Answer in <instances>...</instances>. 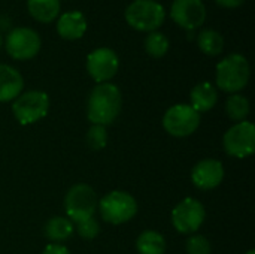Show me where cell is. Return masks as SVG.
Here are the masks:
<instances>
[{
  "label": "cell",
  "instance_id": "obj_1",
  "mask_svg": "<svg viewBox=\"0 0 255 254\" xmlns=\"http://www.w3.org/2000/svg\"><path fill=\"white\" fill-rule=\"evenodd\" d=\"M123 96L117 85L111 82L97 84L87 102V117L93 124H112L121 112Z\"/></svg>",
  "mask_w": 255,
  "mask_h": 254
},
{
  "label": "cell",
  "instance_id": "obj_2",
  "mask_svg": "<svg viewBox=\"0 0 255 254\" xmlns=\"http://www.w3.org/2000/svg\"><path fill=\"white\" fill-rule=\"evenodd\" d=\"M251 76V67L247 60L239 52H233L227 57H224L217 64V85L220 90L236 94L238 91L244 90L250 81Z\"/></svg>",
  "mask_w": 255,
  "mask_h": 254
},
{
  "label": "cell",
  "instance_id": "obj_3",
  "mask_svg": "<svg viewBox=\"0 0 255 254\" xmlns=\"http://www.w3.org/2000/svg\"><path fill=\"white\" fill-rule=\"evenodd\" d=\"M127 24L139 31H157L164 19L166 10L155 0H133L124 12Z\"/></svg>",
  "mask_w": 255,
  "mask_h": 254
},
{
  "label": "cell",
  "instance_id": "obj_4",
  "mask_svg": "<svg viewBox=\"0 0 255 254\" xmlns=\"http://www.w3.org/2000/svg\"><path fill=\"white\" fill-rule=\"evenodd\" d=\"M97 208L100 210V216L106 223L123 225L130 222L136 216L137 202L130 193L123 190H114L106 193L100 199Z\"/></svg>",
  "mask_w": 255,
  "mask_h": 254
},
{
  "label": "cell",
  "instance_id": "obj_5",
  "mask_svg": "<svg viewBox=\"0 0 255 254\" xmlns=\"http://www.w3.org/2000/svg\"><path fill=\"white\" fill-rule=\"evenodd\" d=\"M99 207V199L93 187L88 184H75L69 189L64 198L66 216L72 223H78L94 217Z\"/></svg>",
  "mask_w": 255,
  "mask_h": 254
},
{
  "label": "cell",
  "instance_id": "obj_6",
  "mask_svg": "<svg viewBox=\"0 0 255 254\" xmlns=\"http://www.w3.org/2000/svg\"><path fill=\"white\" fill-rule=\"evenodd\" d=\"M49 109V97L45 91L31 90L19 94L12 103V114L22 126L34 124L42 120Z\"/></svg>",
  "mask_w": 255,
  "mask_h": 254
},
{
  "label": "cell",
  "instance_id": "obj_7",
  "mask_svg": "<svg viewBox=\"0 0 255 254\" xmlns=\"http://www.w3.org/2000/svg\"><path fill=\"white\" fill-rule=\"evenodd\" d=\"M200 126V114L190 105L178 103L170 106L163 117L164 130L175 138H187Z\"/></svg>",
  "mask_w": 255,
  "mask_h": 254
},
{
  "label": "cell",
  "instance_id": "obj_8",
  "mask_svg": "<svg viewBox=\"0 0 255 254\" xmlns=\"http://www.w3.org/2000/svg\"><path fill=\"white\" fill-rule=\"evenodd\" d=\"M40 46H42V40L39 33L30 27L12 28L4 40L6 52L13 60H19V61L36 57L37 52L40 51Z\"/></svg>",
  "mask_w": 255,
  "mask_h": 254
},
{
  "label": "cell",
  "instance_id": "obj_9",
  "mask_svg": "<svg viewBox=\"0 0 255 254\" xmlns=\"http://www.w3.org/2000/svg\"><path fill=\"white\" fill-rule=\"evenodd\" d=\"M224 150L229 156L236 159H247L255 151V126L251 121H241L233 124L223 138Z\"/></svg>",
  "mask_w": 255,
  "mask_h": 254
},
{
  "label": "cell",
  "instance_id": "obj_10",
  "mask_svg": "<svg viewBox=\"0 0 255 254\" xmlns=\"http://www.w3.org/2000/svg\"><path fill=\"white\" fill-rule=\"evenodd\" d=\"M205 217L206 211L202 202L194 198H187L173 208L172 225L179 234L190 235L200 229L205 222Z\"/></svg>",
  "mask_w": 255,
  "mask_h": 254
},
{
  "label": "cell",
  "instance_id": "obj_11",
  "mask_svg": "<svg viewBox=\"0 0 255 254\" xmlns=\"http://www.w3.org/2000/svg\"><path fill=\"white\" fill-rule=\"evenodd\" d=\"M118 67V55L111 48H97L91 51L87 57V70L97 84L109 82V79L117 75Z\"/></svg>",
  "mask_w": 255,
  "mask_h": 254
},
{
  "label": "cell",
  "instance_id": "obj_12",
  "mask_svg": "<svg viewBox=\"0 0 255 254\" xmlns=\"http://www.w3.org/2000/svg\"><path fill=\"white\" fill-rule=\"evenodd\" d=\"M208 10L202 0H173L170 7L172 19L182 28L194 30L203 25Z\"/></svg>",
  "mask_w": 255,
  "mask_h": 254
},
{
  "label": "cell",
  "instance_id": "obj_13",
  "mask_svg": "<svg viewBox=\"0 0 255 254\" xmlns=\"http://www.w3.org/2000/svg\"><path fill=\"white\" fill-rule=\"evenodd\" d=\"M224 180V166L217 159H203L191 171V181L200 190L217 189Z\"/></svg>",
  "mask_w": 255,
  "mask_h": 254
},
{
  "label": "cell",
  "instance_id": "obj_14",
  "mask_svg": "<svg viewBox=\"0 0 255 254\" xmlns=\"http://www.w3.org/2000/svg\"><path fill=\"white\" fill-rule=\"evenodd\" d=\"M57 31L66 40L81 39L87 31V18L79 10H69L58 16Z\"/></svg>",
  "mask_w": 255,
  "mask_h": 254
},
{
  "label": "cell",
  "instance_id": "obj_15",
  "mask_svg": "<svg viewBox=\"0 0 255 254\" xmlns=\"http://www.w3.org/2000/svg\"><path fill=\"white\" fill-rule=\"evenodd\" d=\"M24 87V79L21 73L9 66V64H0V102H12L15 100Z\"/></svg>",
  "mask_w": 255,
  "mask_h": 254
},
{
  "label": "cell",
  "instance_id": "obj_16",
  "mask_svg": "<svg viewBox=\"0 0 255 254\" xmlns=\"http://www.w3.org/2000/svg\"><path fill=\"white\" fill-rule=\"evenodd\" d=\"M191 108L199 114L211 111L218 102V91L211 82H200L190 93Z\"/></svg>",
  "mask_w": 255,
  "mask_h": 254
},
{
  "label": "cell",
  "instance_id": "obj_17",
  "mask_svg": "<svg viewBox=\"0 0 255 254\" xmlns=\"http://www.w3.org/2000/svg\"><path fill=\"white\" fill-rule=\"evenodd\" d=\"M28 13L39 22H51L60 13V0H27Z\"/></svg>",
  "mask_w": 255,
  "mask_h": 254
},
{
  "label": "cell",
  "instance_id": "obj_18",
  "mask_svg": "<svg viewBox=\"0 0 255 254\" xmlns=\"http://www.w3.org/2000/svg\"><path fill=\"white\" fill-rule=\"evenodd\" d=\"M73 231H75L73 223L67 217H61V216L49 219L45 225L46 238L55 244H60V243L69 240L72 237Z\"/></svg>",
  "mask_w": 255,
  "mask_h": 254
},
{
  "label": "cell",
  "instance_id": "obj_19",
  "mask_svg": "<svg viewBox=\"0 0 255 254\" xmlns=\"http://www.w3.org/2000/svg\"><path fill=\"white\" fill-rule=\"evenodd\" d=\"M136 250L139 254H164L166 253L164 237L155 231H145L137 237Z\"/></svg>",
  "mask_w": 255,
  "mask_h": 254
},
{
  "label": "cell",
  "instance_id": "obj_20",
  "mask_svg": "<svg viewBox=\"0 0 255 254\" xmlns=\"http://www.w3.org/2000/svg\"><path fill=\"white\" fill-rule=\"evenodd\" d=\"M197 45L203 54L215 57L220 55L224 49V37L214 28H205L197 36Z\"/></svg>",
  "mask_w": 255,
  "mask_h": 254
},
{
  "label": "cell",
  "instance_id": "obj_21",
  "mask_svg": "<svg viewBox=\"0 0 255 254\" xmlns=\"http://www.w3.org/2000/svg\"><path fill=\"white\" fill-rule=\"evenodd\" d=\"M250 111H251L250 100L242 94H238V93L232 94L226 102V112L229 118L236 123L245 121L247 117L250 115Z\"/></svg>",
  "mask_w": 255,
  "mask_h": 254
},
{
  "label": "cell",
  "instance_id": "obj_22",
  "mask_svg": "<svg viewBox=\"0 0 255 254\" xmlns=\"http://www.w3.org/2000/svg\"><path fill=\"white\" fill-rule=\"evenodd\" d=\"M169 46H170L169 39L160 31H151L145 39V51L154 58L164 57L169 51Z\"/></svg>",
  "mask_w": 255,
  "mask_h": 254
},
{
  "label": "cell",
  "instance_id": "obj_23",
  "mask_svg": "<svg viewBox=\"0 0 255 254\" xmlns=\"http://www.w3.org/2000/svg\"><path fill=\"white\" fill-rule=\"evenodd\" d=\"M87 144L93 150H103L108 144L106 127L100 124H93L87 132Z\"/></svg>",
  "mask_w": 255,
  "mask_h": 254
},
{
  "label": "cell",
  "instance_id": "obj_24",
  "mask_svg": "<svg viewBox=\"0 0 255 254\" xmlns=\"http://www.w3.org/2000/svg\"><path fill=\"white\" fill-rule=\"evenodd\" d=\"M76 232L81 238L84 240H94L99 232H100V226L97 223V220L94 217L91 219H87V220H82V222H78L76 223Z\"/></svg>",
  "mask_w": 255,
  "mask_h": 254
},
{
  "label": "cell",
  "instance_id": "obj_25",
  "mask_svg": "<svg viewBox=\"0 0 255 254\" xmlns=\"http://www.w3.org/2000/svg\"><path fill=\"white\" fill-rule=\"evenodd\" d=\"M185 249L188 254H211V243L203 235H193L188 238Z\"/></svg>",
  "mask_w": 255,
  "mask_h": 254
},
{
  "label": "cell",
  "instance_id": "obj_26",
  "mask_svg": "<svg viewBox=\"0 0 255 254\" xmlns=\"http://www.w3.org/2000/svg\"><path fill=\"white\" fill-rule=\"evenodd\" d=\"M42 254H70L67 247H64L63 244H55V243H51L45 247L43 253Z\"/></svg>",
  "mask_w": 255,
  "mask_h": 254
},
{
  "label": "cell",
  "instance_id": "obj_27",
  "mask_svg": "<svg viewBox=\"0 0 255 254\" xmlns=\"http://www.w3.org/2000/svg\"><path fill=\"white\" fill-rule=\"evenodd\" d=\"M217 4H220L224 9H236L239 6H242L247 0H215Z\"/></svg>",
  "mask_w": 255,
  "mask_h": 254
},
{
  "label": "cell",
  "instance_id": "obj_28",
  "mask_svg": "<svg viewBox=\"0 0 255 254\" xmlns=\"http://www.w3.org/2000/svg\"><path fill=\"white\" fill-rule=\"evenodd\" d=\"M1 45H3V37H1V34H0V48H1Z\"/></svg>",
  "mask_w": 255,
  "mask_h": 254
},
{
  "label": "cell",
  "instance_id": "obj_29",
  "mask_svg": "<svg viewBox=\"0 0 255 254\" xmlns=\"http://www.w3.org/2000/svg\"><path fill=\"white\" fill-rule=\"evenodd\" d=\"M247 254H255V252H254V250H250V252H248Z\"/></svg>",
  "mask_w": 255,
  "mask_h": 254
}]
</instances>
